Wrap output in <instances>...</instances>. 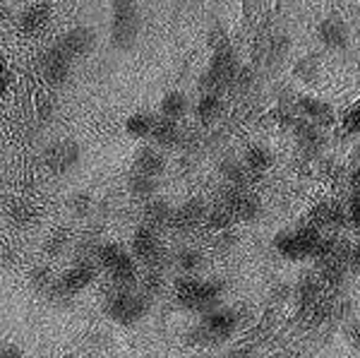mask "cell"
I'll return each mask as SVG.
<instances>
[{
  "label": "cell",
  "instance_id": "6da1fadb",
  "mask_svg": "<svg viewBox=\"0 0 360 358\" xmlns=\"http://www.w3.org/2000/svg\"><path fill=\"white\" fill-rule=\"evenodd\" d=\"M224 296V284L217 279H197L195 274H183L176 279V301L193 313H209Z\"/></svg>",
  "mask_w": 360,
  "mask_h": 358
},
{
  "label": "cell",
  "instance_id": "7a4b0ae2",
  "mask_svg": "<svg viewBox=\"0 0 360 358\" xmlns=\"http://www.w3.org/2000/svg\"><path fill=\"white\" fill-rule=\"evenodd\" d=\"M238 330V315L231 308H212L202 315V322L193 327L188 334V342L193 346H217L229 342Z\"/></svg>",
  "mask_w": 360,
  "mask_h": 358
},
{
  "label": "cell",
  "instance_id": "3957f363",
  "mask_svg": "<svg viewBox=\"0 0 360 358\" xmlns=\"http://www.w3.org/2000/svg\"><path fill=\"white\" fill-rule=\"evenodd\" d=\"M142 32V10L137 0H111V46L130 51Z\"/></svg>",
  "mask_w": 360,
  "mask_h": 358
},
{
  "label": "cell",
  "instance_id": "277c9868",
  "mask_svg": "<svg viewBox=\"0 0 360 358\" xmlns=\"http://www.w3.org/2000/svg\"><path fill=\"white\" fill-rule=\"evenodd\" d=\"M149 308H152V298H147L135 286H113V291L106 296V315L125 327L142 320Z\"/></svg>",
  "mask_w": 360,
  "mask_h": 358
},
{
  "label": "cell",
  "instance_id": "5b68a950",
  "mask_svg": "<svg viewBox=\"0 0 360 358\" xmlns=\"http://www.w3.org/2000/svg\"><path fill=\"white\" fill-rule=\"evenodd\" d=\"M319 238H322V231L317 226H312V224H303V226H298V229L281 231L274 238V248L281 257L298 262V260L315 257Z\"/></svg>",
  "mask_w": 360,
  "mask_h": 358
},
{
  "label": "cell",
  "instance_id": "8992f818",
  "mask_svg": "<svg viewBox=\"0 0 360 358\" xmlns=\"http://www.w3.org/2000/svg\"><path fill=\"white\" fill-rule=\"evenodd\" d=\"M238 68H240V63H238L233 49H226V51H219V53H212L209 68L205 70V75L200 77V89L202 91H212V94H224V91L231 87V79H233Z\"/></svg>",
  "mask_w": 360,
  "mask_h": 358
},
{
  "label": "cell",
  "instance_id": "52a82bcc",
  "mask_svg": "<svg viewBox=\"0 0 360 358\" xmlns=\"http://www.w3.org/2000/svg\"><path fill=\"white\" fill-rule=\"evenodd\" d=\"M130 250H132V255H135V260H139L147 269H161V272H164L168 257L159 243V236H156L154 229L142 224V226L132 234Z\"/></svg>",
  "mask_w": 360,
  "mask_h": 358
},
{
  "label": "cell",
  "instance_id": "ba28073f",
  "mask_svg": "<svg viewBox=\"0 0 360 358\" xmlns=\"http://www.w3.org/2000/svg\"><path fill=\"white\" fill-rule=\"evenodd\" d=\"M96 267H98L96 260H77L72 267L58 276L56 293L51 298H53V301H63V298H70V296H75V293H79L82 288H86L96 279Z\"/></svg>",
  "mask_w": 360,
  "mask_h": 358
},
{
  "label": "cell",
  "instance_id": "9c48e42d",
  "mask_svg": "<svg viewBox=\"0 0 360 358\" xmlns=\"http://www.w3.org/2000/svg\"><path fill=\"white\" fill-rule=\"evenodd\" d=\"M82 159V149L75 140H56L44 149V164L51 173H68Z\"/></svg>",
  "mask_w": 360,
  "mask_h": 358
},
{
  "label": "cell",
  "instance_id": "30bf717a",
  "mask_svg": "<svg viewBox=\"0 0 360 358\" xmlns=\"http://www.w3.org/2000/svg\"><path fill=\"white\" fill-rule=\"evenodd\" d=\"M291 130H293L295 142H298V149L307 159H317L319 154L324 152V147H327L324 128H319V125L305 120L303 115H295V120L291 123Z\"/></svg>",
  "mask_w": 360,
  "mask_h": 358
},
{
  "label": "cell",
  "instance_id": "8fae6325",
  "mask_svg": "<svg viewBox=\"0 0 360 358\" xmlns=\"http://www.w3.org/2000/svg\"><path fill=\"white\" fill-rule=\"evenodd\" d=\"M224 205L231 210L238 222H252V219L259 217L262 212V202H259L257 195H252L248 188H238V186H231L229 190L224 193Z\"/></svg>",
  "mask_w": 360,
  "mask_h": 358
},
{
  "label": "cell",
  "instance_id": "7c38bea8",
  "mask_svg": "<svg viewBox=\"0 0 360 358\" xmlns=\"http://www.w3.org/2000/svg\"><path fill=\"white\" fill-rule=\"evenodd\" d=\"M58 49L65 51V56L75 58H84L96 49V32L91 27H72L58 39Z\"/></svg>",
  "mask_w": 360,
  "mask_h": 358
},
{
  "label": "cell",
  "instance_id": "4fadbf2b",
  "mask_svg": "<svg viewBox=\"0 0 360 358\" xmlns=\"http://www.w3.org/2000/svg\"><path fill=\"white\" fill-rule=\"evenodd\" d=\"M70 63L72 58L65 56V51H60L58 46H51L46 49L41 58H39V65H41V75L49 84L53 87H60L68 82L70 77Z\"/></svg>",
  "mask_w": 360,
  "mask_h": 358
},
{
  "label": "cell",
  "instance_id": "5bb4252c",
  "mask_svg": "<svg viewBox=\"0 0 360 358\" xmlns=\"http://www.w3.org/2000/svg\"><path fill=\"white\" fill-rule=\"evenodd\" d=\"M295 113L303 115L305 120L319 125V128H329L334 123V108L332 103H327L324 99H317V96H298L293 103Z\"/></svg>",
  "mask_w": 360,
  "mask_h": 358
},
{
  "label": "cell",
  "instance_id": "9a60e30c",
  "mask_svg": "<svg viewBox=\"0 0 360 358\" xmlns=\"http://www.w3.org/2000/svg\"><path fill=\"white\" fill-rule=\"evenodd\" d=\"M207 210H209V207H207V202L202 198H190L188 202H183V205L173 210L171 229H178V231L197 229L200 224H205Z\"/></svg>",
  "mask_w": 360,
  "mask_h": 358
},
{
  "label": "cell",
  "instance_id": "2e32d148",
  "mask_svg": "<svg viewBox=\"0 0 360 358\" xmlns=\"http://www.w3.org/2000/svg\"><path fill=\"white\" fill-rule=\"evenodd\" d=\"M317 39L324 49L332 51H341L348 46V39H351V32H348V25L341 17H324L317 25Z\"/></svg>",
  "mask_w": 360,
  "mask_h": 358
},
{
  "label": "cell",
  "instance_id": "e0dca14e",
  "mask_svg": "<svg viewBox=\"0 0 360 358\" xmlns=\"http://www.w3.org/2000/svg\"><path fill=\"white\" fill-rule=\"evenodd\" d=\"M348 222V210L341 202H322V205L315 207L312 212V226H327V229H341L346 226Z\"/></svg>",
  "mask_w": 360,
  "mask_h": 358
},
{
  "label": "cell",
  "instance_id": "ac0fdd59",
  "mask_svg": "<svg viewBox=\"0 0 360 358\" xmlns=\"http://www.w3.org/2000/svg\"><path fill=\"white\" fill-rule=\"evenodd\" d=\"M171 217H173V207L168 200L152 198V200H147V205H144V212H142L144 226L161 231V229L171 226Z\"/></svg>",
  "mask_w": 360,
  "mask_h": 358
},
{
  "label": "cell",
  "instance_id": "d6986e66",
  "mask_svg": "<svg viewBox=\"0 0 360 358\" xmlns=\"http://www.w3.org/2000/svg\"><path fill=\"white\" fill-rule=\"evenodd\" d=\"M51 22V5L49 3H34L20 15V27L25 34H39L49 27Z\"/></svg>",
  "mask_w": 360,
  "mask_h": 358
},
{
  "label": "cell",
  "instance_id": "ffe728a7",
  "mask_svg": "<svg viewBox=\"0 0 360 358\" xmlns=\"http://www.w3.org/2000/svg\"><path fill=\"white\" fill-rule=\"evenodd\" d=\"M180 125L178 120L173 118H166V115H159V118L154 120V128H152V140L156 147H176L180 144Z\"/></svg>",
  "mask_w": 360,
  "mask_h": 358
},
{
  "label": "cell",
  "instance_id": "44dd1931",
  "mask_svg": "<svg viewBox=\"0 0 360 358\" xmlns=\"http://www.w3.org/2000/svg\"><path fill=\"white\" fill-rule=\"evenodd\" d=\"M224 113V99L221 94H212V91H202V96L195 103V115L200 123L212 125L221 118Z\"/></svg>",
  "mask_w": 360,
  "mask_h": 358
},
{
  "label": "cell",
  "instance_id": "7402d4cb",
  "mask_svg": "<svg viewBox=\"0 0 360 358\" xmlns=\"http://www.w3.org/2000/svg\"><path fill=\"white\" fill-rule=\"evenodd\" d=\"M135 171L147 173V176H161L166 171V157L156 147H142L135 154Z\"/></svg>",
  "mask_w": 360,
  "mask_h": 358
},
{
  "label": "cell",
  "instance_id": "603a6c76",
  "mask_svg": "<svg viewBox=\"0 0 360 358\" xmlns=\"http://www.w3.org/2000/svg\"><path fill=\"white\" fill-rule=\"evenodd\" d=\"M243 164H245L255 176H259V173H266L274 166V154H271L264 144H250L245 149V154H243Z\"/></svg>",
  "mask_w": 360,
  "mask_h": 358
},
{
  "label": "cell",
  "instance_id": "cb8c5ba5",
  "mask_svg": "<svg viewBox=\"0 0 360 358\" xmlns=\"http://www.w3.org/2000/svg\"><path fill=\"white\" fill-rule=\"evenodd\" d=\"M219 173H221V178L229 186H238V188H245L250 183V178L255 176L252 171L248 169L245 164H243V159H224L221 166H219Z\"/></svg>",
  "mask_w": 360,
  "mask_h": 358
},
{
  "label": "cell",
  "instance_id": "d4e9b609",
  "mask_svg": "<svg viewBox=\"0 0 360 358\" xmlns=\"http://www.w3.org/2000/svg\"><path fill=\"white\" fill-rule=\"evenodd\" d=\"M127 190H130L132 198L147 202V200H152L154 195H156L159 186H156V178L154 176H147V173L132 171V176L127 178Z\"/></svg>",
  "mask_w": 360,
  "mask_h": 358
},
{
  "label": "cell",
  "instance_id": "484cf974",
  "mask_svg": "<svg viewBox=\"0 0 360 358\" xmlns=\"http://www.w3.org/2000/svg\"><path fill=\"white\" fill-rule=\"evenodd\" d=\"M233 222H236V217L231 215V210L224 205V202L207 210L205 224H207L209 231H214V234H226V231H231L233 229Z\"/></svg>",
  "mask_w": 360,
  "mask_h": 358
},
{
  "label": "cell",
  "instance_id": "4316f807",
  "mask_svg": "<svg viewBox=\"0 0 360 358\" xmlns=\"http://www.w3.org/2000/svg\"><path fill=\"white\" fill-rule=\"evenodd\" d=\"M319 70H322V60H319V56H315V53L300 56L298 60H295V65H293V75L305 84L317 82Z\"/></svg>",
  "mask_w": 360,
  "mask_h": 358
},
{
  "label": "cell",
  "instance_id": "83f0119b",
  "mask_svg": "<svg viewBox=\"0 0 360 358\" xmlns=\"http://www.w3.org/2000/svg\"><path fill=\"white\" fill-rule=\"evenodd\" d=\"M173 264L183 274H197L205 267V255L197 248H180L176 255H173Z\"/></svg>",
  "mask_w": 360,
  "mask_h": 358
},
{
  "label": "cell",
  "instance_id": "f1b7e54d",
  "mask_svg": "<svg viewBox=\"0 0 360 358\" xmlns=\"http://www.w3.org/2000/svg\"><path fill=\"white\" fill-rule=\"evenodd\" d=\"M188 108H190V103L183 91H168L159 103V113L166 115V118H173V120L183 118V115L188 113Z\"/></svg>",
  "mask_w": 360,
  "mask_h": 358
},
{
  "label": "cell",
  "instance_id": "f546056e",
  "mask_svg": "<svg viewBox=\"0 0 360 358\" xmlns=\"http://www.w3.org/2000/svg\"><path fill=\"white\" fill-rule=\"evenodd\" d=\"M154 115L152 113H144V111H137L132 113L130 118L125 120V132L135 140H142V137H149L152 135V128H154Z\"/></svg>",
  "mask_w": 360,
  "mask_h": 358
},
{
  "label": "cell",
  "instance_id": "4dcf8cb0",
  "mask_svg": "<svg viewBox=\"0 0 360 358\" xmlns=\"http://www.w3.org/2000/svg\"><path fill=\"white\" fill-rule=\"evenodd\" d=\"M29 281H32V286L37 288V291L46 293V296H53L56 293V286H58V276H53L49 267H44V264H39V267L32 269V274H29Z\"/></svg>",
  "mask_w": 360,
  "mask_h": 358
},
{
  "label": "cell",
  "instance_id": "1f68e13d",
  "mask_svg": "<svg viewBox=\"0 0 360 358\" xmlns=\"http://www.w3.org/2000/svg\"><path fill=\"white\" fill-rule=\"evenodd\" d=\"M137 288L147 298H156L164 293V272L161 269H147L142 279H137Z\"/></svg>",
  "mask_w": 360,
  "mask_h": 358
},
{
  "label": "cell",
  "instance_id": "d6a6232c",
  "mask_svg": "<svg viewBox=\"0 0 360 358\" xmlns=\"http://www.w3.org/2000/svg\"><path fill=\"white\" fill-rule=\"evenodd\" d=\"M288 51H291V39H288L286 34H276V37H271L269 46H266V63H269V65L281 63L283 58L288 56Z\"/></svg>",
  "mask_w": 360,
  "mask_h": 358
},
{
  "label": "cell",
  "instance_id": "836d02e7",
  "mask_svg": "<svg viewBox=\"0 0 360 358\" xmlns=\"http://www.w3.org/2000/svg\"><path fill=\"white\" fill-rule=\"evenodd\" d=\"M255 70L252 68H248V65H240L236 70V75H233V79H231V87L229 89H233V91H238V94H248V91H252L255 89Z\"/></svg>",
  "mask_w": 360,
  "mask_h": 358
},
{
  "label": "cell",
  "instance_id": "e575fe53",
  "mask_svg": "<svg viewBox=\"0 0 360 358\" xmlns=\"http://www.w3.org/2000/svg\"><path fill=\"white\" fill-rule=\"evenodd\" d=\"M10 219H13L17 226L25 229L37 219V210H34V205H29V202L17 200V202H13V207H10Z\"/></svg>",
  "mask_w": 360,
  "mask_h": 358
},
{
  "label": "cell",
  "instance_id": "d590c367",
  "mask_svg": "<svg viewBox=\"0 0 360 358\" xmlns=\"http://www.w3.org/2000/svg\"><path fill=\"white\" fill-rule=\"evenodd\" d=\"M207 46H209V51H212V53H219V51H226V49H233L229 32H226L221 25H214L207 32Z\"/></svg>",
  "mask_w": 360,
  "mask_h": 358
},
{
  "label": "cell",
  "instance_id": "8d00e7d4",
  "mask_svg": "<svg viewBox=\"0 0 360 358\" xmlns=\"http://www.w3.org/2000/svg\"><path fill=\"white\" fill-rule=\"evenodd\" d=\"M70 245V236L65 231H53L49 238L44 241V252L49 257H60Z\"/></svg>",
  "mask_w": 360,
  "mask_h": 358
},
{
  "label": "cell",
  "instance_id": "74e56055",
  "mask_svg": "<svg viewBox=\"0 0 360 358\" xmlns=\"http://www.w3.org/2000/svg\"><path fill=\"white\" fill-rule=\"evenodd\" d=\"M68 210L72 212L75 217H86L91 215V210H94V200H91L89 193H75L72 198L68 200Z\"/></svg>",
  "mask_w": 360,
  "mask_h": 358
},
{
  "label": "cell",
  "instance_id": "f35d334b",
  "mask_svg": "<svg viewBox=\"0 0 360 358\" xmlns=\"http://www.w3.org/2000/svg\"><path fill=\"white\" fill-rule=\"evenodd\" d=\"M344 130L348 135H360V106L351 108L344 118Z\"/></svg>",
  "mask_w": 360,
  "mask_h": 358
},
{
  "label": "cell",
  "instance_id": "ab89813d",
  "mask_svg": "<svg viewBox=\"0 0 360 358\" xmlns=\"http://www.w3.org/2000/svg\"><path fill=\"white\" fill-rule=\"evenodd\" d=\"M346 210H348V222L360 229V193H351V200H348Z\"/></svg>",
  "mask_w": 360,
  "mask_h": 358
},
{
  "label": "cell",
  "instance_id": "60d3db41",
  "mask_svg": "<svg viewBox=\"0 0 360 358\" xmlns=\"http://www.w3.org/2000/svg\"><path fill=\"white\" fill-rule=\"evenodd\" d=\"M346 339L353 349L360 351V322H353V325H346Z\"/></svg>",
  "mask_w": 360,
  "mask_h": 358
},
{
  "label": "cell",
  "instance_id": "b9f144b4",
  "mask_svg": "<svg viewBox=\"0 0 360 358\" xmlns=\"http://www.w3.org/2000/svg\"><path fill=\"white\" fill-rule=\"evenodd\" d=\"M346 186H348L351 193H360V166H353V169L348 171Z\"/></svg>",
  "mask_w": 360,
  "mask_h": 358
},
{
  "label": "cell",
  "instance_id": "7bdbcfd3",
  "mask_svg": "<svg viewBox=\"0 0 360 358\" xmlns=\"http://www.w3.org/2000/svg\"><path fill=\"white\" fill-rule=\"evenodd\" d=\"M0 262H3V267H15L17 264V252L13 248H5L3 255H0Z\"/></svg>",
  "mask_w": 360,
  "mask_h": 358
},
{
  "label": "cell",
  "instance_id": "ee69618b",
  "mask_svg": "<svg viewBox=\"0 0 360 358\" xmlns=\"http://www.w3.org/2000/svg\"><path fill=\"white\" fill-rule=\"evenodd\" d=\"M22 354H25V351H22L20 349V346H15V344H3V346H0V356H22Z\"/></svg>",
  "mask_w": 360,
  "mask_h": 358
},
{
  "label": "cell",
  "instance_id": "f6af8a7d",
  "mask_svg": "<svg viewBox=\"0 0 360 358\" xmlns=\"http://www.w3.org/2000/svg\"><path fill=\"white\" fill-rule=\"evenodd\" d=\"M51 113H53V103H51L49 99L41 101V106H39V115H41V120L44 118H51Z\"/></svg>",
  "mask_w": 360,
  "mask_h": 358
},
{
  "label": "cell",
  "instance_id": "bcb514c9",
  "mask_svg": "<svg viewBox=\"0 0 360 358\" xmlns=\"http://www.w3.org/2000/svg\"><path fill=\"white\" fill-rule=\"evenodd\" d=\"M8 75H10V72H8V63H5L3 58H0V79L8 77Z\"/></svg>",
  "mask_w": 360,
  "mask_h": 358
}]
</instances>
